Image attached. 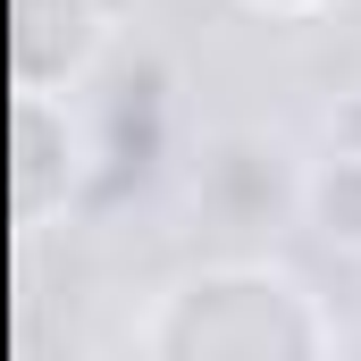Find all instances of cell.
Masks as SVG:
<instances>
[{
	"mask_svg": "<svg viewBox=\"0 0 361 361\" xmlns=\"http://www.w3.org/2000/svg\"><path fill=\"white\" fill-rule=\"evenodd\" d=\"M152 361H277V353H336V311L286 261H202L152 294L126 328Z\"/></svg>",
	"mask_w": 361,
	"mask_h": 361,
	"instance_id": "6da1fadb",
	"label": "cell"
},
{
	"mask_svg": "<svg viewBox=\"0 0 361 361\" xmlns=\"http://www.w3.org/2000/svg\"><path fill=\"white\" fill-rule=\"evenodd\" d=\"M101 51H109L101 0H17V92L25 101H68Z\"/></svg>",
	"mask_w": 361,
	"mask_h": 361,
	"instance_id": "7a4b0ae2",
	"label": "cell"
},
{
	"mask_svg": "<svg viewBox=\"0 0 361 361\" xmlns=\"http://www.w3.org/2000/svg\"><path fill=\"white\" fill-rule=\"evenodd\" d=\"M302 210H311V227H319L328 244L361 252V152L353 143H336V152L302 177Z\"/></svg>",
	"mask_w": 361,
	"mask_h": 361,
	"instance_id": "3957f363",
	"label": "cell"
},
{
	"mask_svg": "<svg viewBox=\"0 0 361 361\" xmlns=\"http://www.w3.org/2000/svg\"><path fill=\"white\" fill-rule=\"evenodd\" d=\"M235 8H252V17H269V25H311V17H328V8H345V0H235Z\"/></svg>",
	"mask_w": 361,
	"mask_h": 361,
	"instance_id": "277c9868",
	"label": "cell"
}]
</instances>
